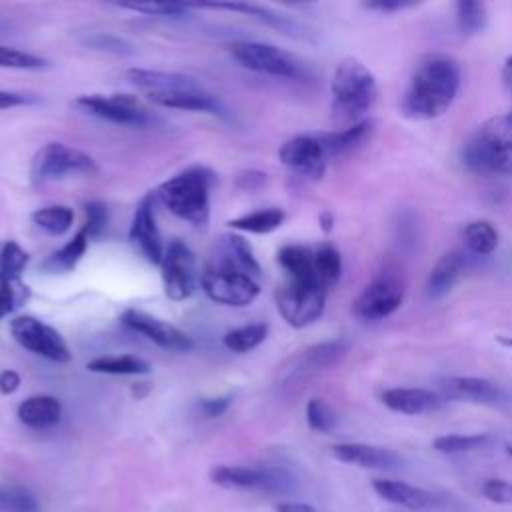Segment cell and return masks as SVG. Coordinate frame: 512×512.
Instances as JSON below:
<instances>
[{"label":"cell","instance_id":"cell-1","mask_svg":"<svg viewBox=\"0 0 512 512\" xmlns=\"http://www.w3.org/2000/svg\"><path fill=\"white\" fill-rule=\"evenodd\" d=\"M460 88V66L446 54L424 56L402 94L400 110L410 120H432L442 116Z\"/></svg>","mask_w":512,"mask_h":512},{"label":"cell","instance_id":"cell-2","mask_svg":"<svg viewBox=\"0 0 512 512\" xmlns=\"http://www.w3.org/2000/svg\"><path fill=\"white\" fill-rule=\"evenodd\" d=\"M464 164L480 176H512V110L482 122L462 148Z\"/></svg>","mask_w":512,"mask_h":512},{"label":"cell","instance_id":"cell-3","mask_svg":"<svg viewBox=\"0 0 512 512\" xmlns=\"http://www.w3.org/2000/svg\"><path fill=\"white\" fill-rule=\"evenodd\" d=\"M216 174L206 166H190L166 182H162L154 196L178 218L204 226L210 218V188Z\"/></svg>","mask_w":512,"mask_h":512},{"label":"cell","instance_id":"cell-4","mask_svg":"<svg viewBox=\"0 0 512 512\" xmlns=\"http://www.w3.org/2000/svg\"><path fill=\"white\" fill-rule=\"evenodd\" d=\"M332 112L338 120L358 124L374 106L378 84L374 74L356 58H344L336 64L332 82Z\"/></svg>","mask_w":512,"mask_h":512},{"label":"cell","instance_id":"cell-5","mask_svg":"<svg viewBox=\"0 0 512 512\" xmlns=\"http://www.w3.org/2000/svg\"><path fill=\"white\" fill-rule=\"evenodd\" d=\"M98 166L94 158L64 142H46L36 150L30 164V180L34 186L60 180L74 174H96Z\"/></svg>","mask_w":512,"mask_h":512},{"label":"cell","instance_id":"cell-6","mask_svg":"<svg viewBox=\"0 0 512 512\" xmlns=\"http://www.w3.org/2000/svg\"><path fill=\"white\" fill-rule=\"evenodd\" d=\"M326 292L328 290L318 280L286 278L276 290L278 312L290 326L306 328L322 316Z\"/></svg>","mask_w":512,"mask_h":512},{"label":"cell","instance_id":"cell-7","mask_svg":"<svg viewBox=\"0 0 512 512\" xmlns=\"http://www.w3.org/2000/svg\"><path fill=\"white\" fill-rule=\"evenodd\" d=\"M74 104L84 112L112 124L146 128L160 122V118L132 94H84L78 96Z\"/></svg>","mask_w":512,"mask_h":512},{"label":"cell","instance_id":"cell-8","mask_svg":"<svg viewBox=\"0 0 512 512\" xmlns=\"http://www.w3.org/2000/svg\"><path fill=\"white\" fill-rule=\"evenodd\" d=\"M228 52L240 66L260 74H270L280 78H300L304 74L296 58H292L288 52L280 50L278 46H272L266 42H252V40L234 42L228 46Z\"/></svg>","mask_w":512,"mask_h":512},{"label":"cell","instance_id":"cell-9","mask_svg":"<svg viewBox=\"0 0 512 512\" xmlns=\"http://www.w3.org/2000/svg\"><path fill=\"white\" fill-rule=\"evenodd\" d=\"M164 292L172 300H186L192 296L200 282L196 268V256L188 244L174 238L166 244L164 256L160 262Z\"/></svg>","mask_w":512,"mask_h":512},{"label":"cell","instance_id":"cell-10","mask_svg":"<svg viewBox=\"0 0 512 512\" xmlns=\"http://www.w3.org/2000/svg\"><path fill=\"white\" fill-rule=\"evenodd\" d=\"M10 334L22 348L50 362L64 364V362H70L72 358L60 332L34 316H28V314L16 316L10 322Z\"/></svg>","mask_w":512,"mask_h":512},{"label":"cell","instance_id":"cell-11","mask_svg":"<svg viewBox=\"0 0 512 512\" xmlns=\"http://www.w3.org/2000/svg\"><path fill=\"white\" fill-rule=\"evenodd\" d=\"M200 286L212 302L236 308L252 304L260 294L258 280L238 272L216 268H204V272L200 274Z\"/></svg>","mask_w":512,"mask_h":512},{"label":"cell","instance_id":"cell-12","mask_svg":"<svg viewBox=\"0 0 512 512\" xmlns=\"http://www.w3.org/2000/svg\"><path fill=\"white\" fill-rule=\"evenodd\" d=\"M436 392L444 400H456V402H470V404H482V406H494L504 408L512 404L510 392L486 378L476 376H444L436 382Z\"/></svg>","mask_w":512,"mask_h":512},{"label":"cell","instance_id":"cell-13","mask_svg":"<svg viewBox=\"0 0 512 512\" xmlns=\"http://www.w3.org/2000/svg\"><path fill=\"white\" fill-rule=\"evenodd\" d=\"M404 300V286L392 274L374 278L354 300L352 314L364 322H376L400 308Z\"/></svg>","mask_w":512,"mask_h":512},{"label":"cell","instance_id":"cell-14","mask_svg":"<svg viewBox=\"0 0 512 512\" xmlns=\"http://www.w3.org/2000/svg\"><path fill=\"white\" fill-rule=\"evenodd\" d=\"M348 350H350V342L346 338H332L326 342H318L314 346L300 350L296 356H292L284 372L288 380H302V378L320 374L324 370L338 366L348 354Z\"/></svg>","mask_w":512,"mask_h":512},{"label":"cell","instance_id":"cell-15","mask_svg":"<svg viewBox=\"0 0 512 512\" xmlns=\"http://www.w3.org/2000/svg\"><path fill=\"white\" fill-rule=\"evenodd\" d=\"M210 480L220 486L234 488H262V490H290L294 486V478L286 470L278 468H248V466H216L210 470Z\"/></svg>","mask_w":512,"mask_h":512},{"label":"cell","instance_id":"cell-16","mask_svg":"<svg viewBox=\"0 0 512 512\" xmlns=\"http://www.w3.org/2000/svg\"><path fill=\"white\" fill-rule=\"evenodd\" d=\"M278 158L284 166L306 178H322L330 160L320 136L310 134L286 140L278 150Z\"/></svg>","mask_w":512,"mask_h":512},{"label":"cell","instance_id":"cell-17","mask_svg":"<svg viewBox=\"0 0 512 512\" xmlns=\"http://www.w3.org/2000/svg\"><path fill=\"white\" fill-rule=\"evenodd\" d=\"M120 322L124 326H128L130 330L146 336L148 340H152L156 346L164 348V350H174V352H188L194 344L192 338L182 332L180 328H176L170 322H164L148 312L136 310V308H128L122 312Z\"/></svg>","mask_w":512,"mask_h":512},{"label":"cell","instance_id":"cell-18","mask_svg":"<svg viewBox=\"0 0 512 512\" xmlns=\"http://www.w3.org/2000/svg\"><path fill=\"white\" fill-rule=\"evenodd\" d=\"M154 192H148L136 206L134 216H132V224L128 230V238L132 244L138 246L140 254L150 262V264H158L162 262L164 256V242L156 224V214H154Z\"/></svg>","mask_w":512,"mask_h":512},{"label":"cell","instance_id":"cell-19","mask_svg":"<svg viewBox=\"0 0 512 512\" xmlns=\"http://www.w3.org/2000/svg\"><path fill=\"white\" fill-rule=\"evenodd\" d=\"M206 268L238 272L254 280H258L262 274L250 242L244 236L234 232L220 236V240L214 246V252L210 254V262Z\"/></svg>","mask_w":512,"mask_h":512},{"label":"cell","instance_id":"cell-20","mask_svg":"<svg viewBox=\"0 0 512 512\" xmlns=\"http://www.w3.org/2000/svg\"><path fill=\"white\" fill-rule=\"evenodd\" d=\"M330 452L336 460L344 464H352L368 470H398L404 464L398 452L382 446H372V444H358V442L334 444Z\"/></svg>","mask_w":512,"mask_h":512},{"label":"cell","instance_id":"cell-21","mask_svg":"<svg viewBox=\"0 0 512 512\" xmlns=\"http://www.w3.org/2000/svg\"><path fill=\"white\" fill-rule=\"evenodd\" d=\"M382 402L392 412L400 414H428L444 408L446 400L432 390L426 388H388L382 392Z\"/></svg>","mask_w":512,"mask_h":512},{"label":"cell","instance_id":"cell-22","mask_svg":"<svg viewBox=\"0 0 512 512\" xmlns=\"http://www.w3.org/2000/svg\"><path fill=\"white\" fill-rule=\"evenodd\" d=\"M190 8H208V10H230V12H242L248 14L260 22H264L266 26H272L288 36L294 38H306L304 28L290 20L284 14H278L276 10L268 8V6H260V4H252V2H204V4H190Z\"/></svg>","mask_w":512,"mask_h":512},{"label":"cell","instance_id":"cell-23","mask_svg":"<svg viewBox=\"0 0 512 512\" xmlns=\"http://www.w3.org/2000/svg\"><path fill=\"white\" fill-rule=\"evenodd\" d=\"M128 80L148 94H164L176 90H196L202 88L196 78L180 72H166V70H148V68H130Z\"/></svg>","mask_w":512,"mask_h":512},{"label":"cell","instance_id":"cell-24","mask_svg":"<svg viewBox=\"0 0 512 512\" xmlns=\"http://www.w3.org/2000/svg\"><path fill=\"white\" fill-rule=\"evenodd\" d=\"M148 100L162 108H176V110H190V112H210L216 116H224V106L204 88L196 90H176L164 94H148Z\"/></svg>","mask_w":512,"mask_h":512},{"label":"cell","instance_id":"cell-25","mask_svg":"<svg viewBox=\"0 0 512 512\" xmlns=\"http://www.w3.org/2000/svg\"><path fill=\"white\" fill-rule=\"evenodd\" d=\"M464 266H466V256L460 250H452L440 256L428 274L426 296L432 300L446 296L454 288V284L460 280Z\"/></svg>","mask_w":512,"mask_h":512},{"label":"cell","instance_id":"cell-26","mask_svg":"<svg viewBox=\"0 0 512 512\" xmlns=\"http://www.w3.org/2000/svg\"><path fill=\"white\" fill-rule=\"evenodd\" d=\"M372 488L378 496H382L384 500L410 508V510H422L432 506L434 498L428 490L412 486L408 482L402 480H390V478H376L372 480Z\"/></svg>","mask_w":512,"mask_h":512},{"label":"cell","instance_id":"cell-27","mask_svg":"<svg viewBox=\"0 0 512 512\" xmlns=\"http://www.w3.org/2000/svg\"><path fill=\"white\" fill-rule=\"evenodd\" d=\"M62 404L58 398L48 394H36L26 398L18 406V420L30 428H46L60 422Z\"/></svg>","mask_w":512,"mask_h":512},{"label":"cell","instance_id":"cell-28","mask_svg":"<svg viewBox=\"0 0 512 512\" xmlns=\"http://www.w3.org/2000/svg\"><path fill=\"white\" fill-rule=\"evenodd\" d=\"M372 130H374V122L372 120H362L358 124H352V126L344 128V130L322 134L320 140L324 144V150H326L328 158H334V156H344L348 152H354L356 148L366 144Z\"/></svg>","mask_w":512,"mask_h":512},{"label":"cell","instance_id":"cell-29","mask_svg":"<svg viewBox=\"0 0 512 512\" xmlns=\"http://www.w3.org/2000/svg\"><path fill=\"white\" fill-rule=\"evenodd\" d=\"M88 234L84 228H80L72 240H68L62 248H58L56 252H52L50 256H46L40 264V268L48 274H66L72 272L76 268V264L82 260L86 248H88Z\"/></svg>","mask_w":512,"mask_h":512},{"label":"cell","instance_id":"cell-30","mask_svg":"<svg viewBox=\"0 0 512 512\" xmlns=\"http://www.w3.org/2000/svg\"><path fill=\"white\" fill-rule=\"evenodd\" d=\"M278 264L282 266V270L286 272L288 278L318 280L316 268H314V248L312 246H302V244L282 246L278 250Z\"/></svg>","mask_w":512,"mask_h":512},{"label":"cell","instance_id":"cell-31","mask_svg":"<svg viewBox=\"0 0 512 512\" xmlns=\"http://www.w3.org/2000/svg\"><path fill=\"white\" fill-rule=\"evenodd\" d=\"M90 372L96 374H112V376H142L150 374L152 366L134 354H112V356H98L86 364Z\"/></svg>","mask_w":512,"mask_h":512},{"label":"cell","instance_id":"cell-32","mask_svg":"<svg viewBox=\"0 0 512 512\" xmlns=\"http://www.w3.org/2000/svg\"><path fill=\"white\" fill-rule=\"evenodd\" d=\"M286 214L280 208H262L248 214H242L238 218L228 220V226L232 230L240 232H252V234H268L282 226Z\"/></svg>","mask_w":512,"mask_h":512},{"label":"cell","instance_id":"cell-33","mask_svg":"<svg viewBox=\"0 0 512 512\" xmlns=\"http://www.w3.org/2000/svg\"><path fill=\"white\" fill-rule=\"evenodd\" d=\"M268 330H270V326L266 322H250V324L228 330L224 334L222 342L228 350L244 354V352H250L256 346H260L266 340Z\"/></svg>","mask_w":512,"mask_h":512},{"label":"cell","instance_id":"cell-34","mask_svg":"<svg viewBox=\"0 0 512 512\" xmlns=\"http://www.w3.org/2000/svg\"><path fill=\"white\" fill-rule=\"evenodd\" d=\"M462 238L466 248L476 256H488L498 246V232L488 220L468 222L462 230Z\"/></svg>","mask_w":512,"mask_h":512},{"label":"cell","instance_id":"cell-35","mask_svg":"<svg viewBox=\"0 0 512 512\" xmlns=\"http://www.w3.org/2000/svg\"><path fill=\"white\" fill-rule=\"evenodd\" d=\"M496 438L492 434H446L438 436L432 446L442 454H462V452H476L492 446Z\"/></svg>","mask_w":512,"mask_h":512},{"label":"cell","instance_id":"cell-36","mask_svg":"<svg viewBox=\"0 0 512 512\" xmlns=\"http://www.w3.org/2000/svg\"><path fill=\"white\" fill-rule=\"evenodd\" d=\"M312 248H314L316 276L322 282V286L328 290V288H332L340 280V274H342L340 252L332 244H328V242H322V244L312 246Z\"/></svg>","mask_w":512,"mask_h":512},{"label":"cell","instance_id":"cell-37","mask_svg":"<svg viewBox=\"0 0 512 512\" xmlns=\"http://www.w3.org/2000/svg\"><path fill=\"white\" fill-rule=\"evenodd\" d=\"M32 222L42 228L44 232L52 236H60L72 228L74 222V212L72 208L64 204H54V206H44L32 212Z\"/></svg>","mask_w":512,"mask_h":512},{"label":"cell","instance_id":"cell-38","mask_svg":"<svg viewBox=\"0 0 512 512\" xmlns=\"http://www.w3.org/2000/svg\"><path fill=\"white\" fill-rule=\"evenodd\" d=\"M456 24L464 36L480 34L486 24V6L482 2L462 0L456 4Z\"/></svg>","mask_w":512,"mask_h":512},{"label":"cell","instance_id":"cell-39","mask_svg":"<svg viewBox=\"0 0 512 512\" xmlns=\"http://www.w3.org/2000/svg\"><path fill=\"white\" fill-rule=\"evenodd\" d=\"M82 44L92 48V50L114 54V56H132V54H136V46L130 40H126L118 34H110V32H92V34L82 38Z\"/></svg>","mask_w":512,"mask_h":512},{"label":"cell","instance_id":"cell-40","mask_svg":"<svg viewBox=\"0 0 512 512\" xmlns=\"http://www.w3.org/2000/svg\"><path fill=\"white\" fill-rule=\"evenodd\" d=\"M30 256L28 252L14 240H8L0 252V278L4 280H20Z\"/></svg>","mask_w":512,"mask_h":512},{"label":"cell","instance_id":"cell-41","mask_svg":"<svg viewBox=\"0 0 512 512\" xmlns=\"http://www.w3.org/2000/svg\"><path fill=\"white\" fill-rule=\"evenodd\" d=\"M306 422L316 432H330L338 424V414L322 398H312L306 404Z\"/></svg>","mask_w":512,"mask_h":512},{"label":"cell","instance_id":"cell-42","mask_svg":"<svg viewBox=\"0 0 512 512\" xmlns=\"http://www.w3.org/2000/svg\"><path fill=\"white\" fill-rule=\"evenodd\" d=\"M48 60L12 46H0V68L10 70H40L46 68Z\"/></svg>","mask_w":512,"mask_h":512},{"label":"cell","instance_id":"cell-43","mask_svg":"<svg viewBox=\"0 0 512 512\" xmlns=\"http://www.w3.org/2000/svg\"><path fill=\"white\" fill-rule=\"evenodd\" d=\"M0 508L6 512H38V502L22 486H10V488H0Z\"/></svg>","mask_w":512,"mask_h":512},{"label":"cell","instance_id":"cell-44","mask_svg":"<svg viewBox=\"0 0 512 512\" xmlns=\"http://www.w3.org/2000/svg\"><path fill=\"white\" fill-rule=\"evenodd\" d=\"M28 296H30V290L20 280L0 278V320L8 316L14 308H18Z\"/></svg>","mask_w":512,"mask_h":512},{"label":"cell","instance_id":"cell-45","mask_svg":"<svg viewBox=\"0 0 512 512\" xmlns=\"http://www.w3.org/2000/svg\"><path fill=\"white\" fill-rule=\"evenodd\" d=\"M118 6L146 14V16H170V18L184 16L190 10V4H182V2H128Z\"/></svg>","mask_w":512,"mask_h":512},{"label":"cell","instance_id":"cell-46","mask_svg":"<svg viewBox=\"0 0 512 512\" xmlns=\"http://www.w3.org/2000/svg\"><path fill=\"white\" fill-rule=\"evenodd\" d=\"M84 216H86V222H84V230L88 234V238H98L106 224H108V208L104 202L100 200H90L84 204Z\"/></svg>","mask_w":512,"mask_h":512},{"label":"cell","instance_id":"cell-47","mask_svg":"<svg viewBox=\"0 0 512 512\" xmlns=\"http://www.w3.org/2000/svg\"><path fill=\"white\" fill-rule=\"evenodd\" d=\"M482 496L496 504H512V484L500 478H490L482 484Z\"/></svg>","mask_w":512,"mask_h":512},{"label":"cell","instance_id":"cell-48","mask_svg":"<svg viewBox=\"0 0 512 512\" xmlns=\"http://www.w3.org/2000/svg\"><path fill=\"white\" fill-rule=\"evenodd\" d=\"M232 402V396H214V398H204L198 402V410L206 416V418H216L220 414H224L228 410Z\"/></svg>","mask_w":512,"mask_h":512},{"label":"cell","instance_id":"cell-49","mask_svg":"<svg viewBox=\"0 0 512 512\" xmlns=\"http://www.w3.org/2000/svg\"><path fill=\"white\" fill-rule=\"evenodd\" d=\"M34 102H38V98L32 96V94L14 92V90H0V110L26 106V104H34Z\"/></svg>","mask_w":512,"mask_h":512},{"label":"cell","instance_id":"cell-50","mask_svg":"<svg viewBox=\"0 0 512 512\" xmlns=\"http://www.w3.org/2000/svg\"><path fill=\"white\" fill-rule=\"evenodd\" d=\"M236 184L242 190H258L266 184V174L260 170H244L238 174Z\"/></svg>","mask_w":512,"mask_h":512},{"label":"cell","instance_id":"cell-51","mask_svg":"<svg viewBox=\"0 0 512 512\" xmlns=\"http://www.w3.org/2000/svg\"><path fill=\"white\" fill-rule=\"evenodd\" d=\"M20 386V374L16 370H2L0 372V394L8 396L14 394Z\"/></svg>","mask_w":512,"mask_h":512},{"label":"cell","instance_id":"cell-52","mask_svg":"<svg viewBox=\"0 0 512 512\" xmlns=\"http://www.w3.org/2000/svg\"><path fill=\"white\" fill-rule=\"evenodd\" d=\"M276 512H316V510L306 502H282L276 508Z\"/></svg>","mask_w":512,"mask_h":512},{"label":"cell","instance_id":"cell-53","mask_svg":"<svg viewBox=\"0 0 512 512\" xmlns=\"http://www.w3.org/2000/svg\"><path fill=\"white\" fill-rule=\"evenodd\" d=\"M368 8H372V10H380V12H392V10H402V8H406V6H410V4H404V2H368L366 4Z\"/></svg>","mask_w":512,"mask_h":512},{"label":"cell","instance_id":"cell-54","mask_svg":"<svg viewBox=\"0 0 512 512\" xmlns=\"http://www.w3.org/2000/svg\"><path fill=\"white\" fill-rule=\"evenodd\" d=\"M502 82L508 88V92L512 94V56H508L502 66Z\"/></svg>","mask_w":512,"mask_h":512},{"label":"cell","instance_id":"cell-55","mask_svg":"<svg viewBox=\"0 0 512 512\" xmlns=\"http://www.w3.org/2000/svg\"><path fill=\"white\" fill-rule=\"evenodd\" d=\"M332 222H334V220H332V214H330V212H322V214H320V224H322V230H324V232H330V230H332Z\"/></svg>","mask_w":512,"mask_h":512},{"label":"cell","instance_id":"cell-56","mask_svg":"<svg viewBox=\"0 0 512 512\" xmlns=\"http://www.w3.org/2000/svg\"><path fill=\"white\" fill-rule=\"evenodd\" d=\"M500 342L506 346H512V338H500Z\"/></svg>","mask_w":512,"mask_h":512}]
</instances>
